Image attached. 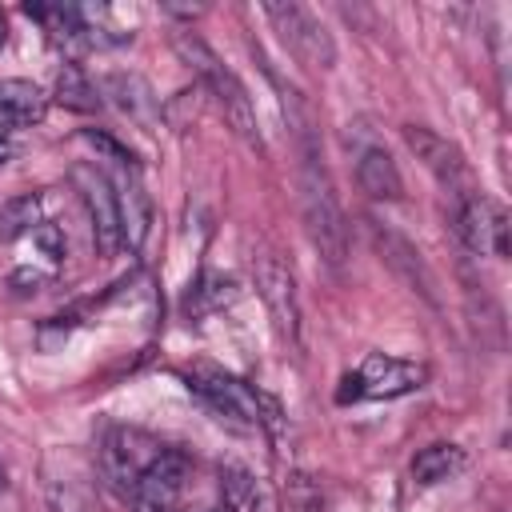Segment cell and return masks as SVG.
I'll return each instance as SVG.
<instances>
[{"instance_id":"obj_10","label":"cell","mask_w":512,"mask_h":512,"mask_svg":"<svg viewBox=\"0 0 512 512\" xmlns=\"http://www.w3.org/2000/svg\"><path fill=\"white\" fill-rule=\"evenodd\" d=\"M164 452V444H156L148 432L140 428H108L100 440V472L116 492H132V484L140 480V472Z\"/></svg>"},{"instance_id":"obj_17","label":"cell","mask_w":512,"mask_h":512,"mask_svg":"<svg viewBox=\"0 0 512 512\" xmlns=\"http://www.w3.org/2000/svg\"><path fill=\"white\" fill-rule=\"evenodd\" d=\"M44 92L32 80H0V136L28 128L44 116Z\"/></svg>"},{"instance_id":"obj_4","label":"cell","mask_w":512,"mask_h":512,"mask_svg":"<svg viewBox=\"0 0 512 512\" xmlns=\"http://www.w3.org/2000/svg\"><path fill=\"white\" fill-rule=\"evenodd\" d=\"M424 380H428L424 364L404 360V356H388V352H368L360 360V368L340 380L336 400L340 404H352V400H396V396H408V392L424 388Z\"/></svg>"},{"instance_id":"obj_18","label":"cell","mask_w":512,"mask_h":512,"mask_svg":"<svg viewBox=\"0 0 512 512\" xmlns=\"http://www.w3.org/2000/svg\"><path fill=\"white\" fill-rule=\"evenodd\" d=\"M464 448L460 444H448V440H436V444H428V448H420L416 452V460H412V480L416 484H444V480H452L456 472H464Z\"/></svg>"},{"instance_id":"obj_5","label":"cell","mask_w":512,"mask_h":512,"mask_svg":"<svg viewBox=\"0 0 512 512\" xmlns=\"http://www.w3.org/2000/svg\"><path fill=\"white\" fill-rule=\"evenodd\" d=\"M264 16L268 24L280 32L284 48L304 64V68H316V72H328L336 64V40L332 32L320 24L316 12H308L304 4H264Z\"/></svg>"},{"instance_id":"obj_14","label":"cell","mask_w":512,"mask_h":512,"mask_svg":"<svg viewBox=\"0 0 512 512\" xmlns=\"http://www.w3.org/2000/svg\"><path fill=\"white\" fill-rule=\"evenodd\" d=\"M100 92L136 124L152 128L156 124V96H152V84L136 72H112L100 80Z\"/></svg>"},{"instance_id":"obj_16","label":"cell","mask_w":512,"mask_h":512,"mask_svg":"<svg viewBox=\"0 0 512 512\" xmlns=\"http://www.w3.org/2000/svg\"><path fill=\"white\" fill-rule=\"evenodd\" d=\"M116 204H120V232H124V244L136 252L148 236V224H152V200L136 176V164L124 168V184L116 188Z\"/></svg>"},{"instance_id":"obj_12","label":"cell","mask_w":512,"mask_h":512,"mask_svg":"<svg viewBox=\"0 0 512 512\" xmlns=\"http://www.w3.org/2000/svg\"><path fill=\"white\" fill-rule=\"evenodd\" d=\"M372 248H376V256H380V264L404 284V288H412L420 300H428L432 308L440 304V296H436V276H432V268H428V260L420 256V248L408 240V236H400L396 228H388V224H376L372 220Z\"/></svg>"},{"instance_id":"obj_19","label":"cell","mask_w":512,"mask_h":512,"mask_svg":"<svg viewBox=\"0 0 512 512\" xmlns=\"http://www.w3.org/2000/svg\"><path fill=\"white\" fill-rule=\"evenodd\" d=\"M56 100H60L64 108H76V112H92V108L100 104L96 84H92L76 64H64V68H60V76H56Z\"/></svg>"},{"instance_id":"obj_15","label":"cell","mask_w":512,"mask_h":512,"mask_svg":"<svg viewBox=\"0 0 512 512\" xmlns=\"http://www.w3.org/2000/svg\"><path fill=\"white\" fill-rule=\"evenodd\" d=\"M356 180H360V188H364L372 200H400V196H404L400 168H396V160L388 156V148H380V144L360 148V156H356Z\"/></svg>"},{"instance_id":"obj_22","label":"cell","mask_w":512,"mask_h":512,"mask_svg":"<svg viewBox=\"0 0 512 512\" xmlns=\"http://www.w3.org/2000/svg\"><path fill=\"white\" fill-rule=\"evenodd\" d=\"M228 300V284L220 280V276H204L192 292H188V312H208V308H216V304H224Z\"/></svg>"},{"instance_id":"obj_25","label":"cell","mask_w":512,"mask_h":512,"mask_svg":"<svg viewBox=\"0 0 512 512\" xmlns=\"http://www.w3.org/2000/svg\"><path fill=\"white\" fill-rule=\"evenodd\" d=\"M212 512H224V504H220V508H212Z\"/></svg>"},{"instance_id":"obj_2","label":"cell","mask_w":512,"mask_h":512,"mask_svg":"<svg viewBox=\"0 0 512 512\" xmlns=\"http://www.w3.org/2000/svg\"><path fill=\"white\" fill-rule=\"evenodd\" d=\"M300 216L312 248L328 268H340L348 260V220L336 200V188L324 168L320 144H300Z\"/></svg>"},{"instance_id":"obj_13","label":"cell","mask_w":512,"mask_h":512,"mask_svg":"<svg viewBox=\"0 0 512 512\" xmlns=\"http://www.w3.org/2000/svg\"><path fill=\"white\" fill-rule=\"evenodd\" d=\"M220 492H224V512H276L272 488L244 464L220 468Z\"/></svg>"},{"instance_id":"obj_20","label":"cell","mask_w":512,"mask_h":512,"mask_svg":"<svg viewBox=\"0 0 512 512\" xmlns=\"http://www.w3.org/2000/svg\"><path fill=\"white\" fill-rule=\"evenodd\" d=\"M36 216H40V200H36L32 192L4 200V204H0V240H16V236H24L28 228L36 232Z\"/></svg>"},{"instance_id":"obj_21","label":"cell","mask_w":512,"mask_h":512,"mask_svg":"<svg viewBox=\"0 0 512 512\" xmlns=\"http://www.w3.org/2000/svg\"><path fill=\"white\" fill-rule=\"evenodd\" d=\"M288 504L292 512H324V492H320V480H312L308 472H296L288 480Z\"/></svg>"},{"instance_id":"obj_3","label":"cell","mask_w":512,"mask_h":512,"mask_svg":"<svg viewBox=\"0 0 512 512\" xmlns=\"http://www.w3.org/2000/svg\"><path fill=\"white\" fill-rule=\"evenodd\" d=\"M188 388L228 424L236 428H272L280 420L276 400H268L264 392H256L252 384H244L240 376L212 368V364H196L188 368Z\"/></svg>"},{"instance_id":"obj_8","label":"cell","mask_w":512,"mask_h":512,"mask_svg":"<svg viewBox=\"0 0 512 512\" xmlns=\"http://www.w3.org/2000/svg\"><path fill=\"white\" fill-rule=\"evenodd\" d=\"M256 288H260V300H264V308L272 316L276 336L292 352H300V300H296L292 268L280 256H272V252L256 256Z\"/></svg>"},{"instance_id":"obj_7","label":"cell","mask_w":512,"mask_h":512,"mask_svg":"<svg viewBox=\"0 0 512 512\" xmlns=\"http://www.w3.org/2000/svg\"><path fill=\"white\" fill-rule=\"evenodd\" d=\"M400 136H404V144L412 148V156L436 176V184H440L444 192H452V200L476 192V184H472V168H468L464 152H460L448 136L424 128V124H404Z\"/></svg>"},{"instance_id":"obj_11","label":"cell","mask_w":512,"mask_h":512,"mask_svg":"<svg viewBox=\"0 0 512 512\" xmlns=\"http://www.w3.org/2000/svg\"><path fill=\"white\" fill-rule=\"evenodd\" d=\"M72 184L88 208V220H92V236H96V248L104 256H112L116 248H124V232H120V204H116V188L112 180L96 168V164H76L72 168Z\"/></svg>"},{"instance_id":"obj_23","label":"cell","mask_w":512,"mask_h":512,"mask_svg":"<svg viewBox=\"0 0 512 512\" xmlns=\"http://www.w3.org/2000/svg\"><path fill=\"white\" fill-rule=\"evenodd\" d=\"M36 240H40V248H44L52 260H60V256H64V236H60L52 224H40V228H36Z\"/></svg>"},{"instance_id":"obj_9","label":"cell","mask_w":512,"mask_h":512,"mask_svg":"<svg viewBox=\"0 0 512 512\" xmlns=\"http://www.w3.org/2000/svg\"><path fill=\"white\" fill-rule=\"evenodd\" d=\"M188 472H192V460L180 448H164L132 484V492H128L132 512H180Z\"/></svg>"},{"instance_id":"obj_1","label":"cell","mask_w":512,"mask_h":512,"mask_svg":"<svg viewBox=\"0 0 512 512\" xmlns=\"http://www.w3.org/2000/svg\"><path fill=\"white\" fill-rule=\"evenodd\" d=\"M172 48L176 56L184 60V68L212 92L224 124L252 148V152H264V136H260V120H256V104L248 96V88L240 84V76L196 36V32H172Z\"/></svg>"},{"instance_id":"obj_6","label":"cell","mask_w":512,"mask_h":512,"mask_svg":"<svg viewBox=\"0 0 512 512\" xmlns=\"http://www.w3.org/2000/svg\"><path fill=\"white\" fill-rule=\"evenodd\" d=\"M452 228H456V236L468 252L496 256V260L508 256V212H504L500 200H492L484 192L460 196L452 204Z\"/></svg>"},{"instance_id":"obj_24","label":"cell","mask_w":512,"mask_h":512,"mask_svg":"<svg viewBox=\"0 0 512 512\" xmlns=\"http://www.w3.org/2000/svg\"><path fill=\"white\" fill-rule=\"evenodd\" d=\"M0 44H4V16H0Z\"/></svg>"}]
</instances>
